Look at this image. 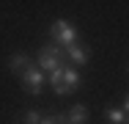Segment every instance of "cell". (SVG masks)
Instances as JSON below:
<instances>
[{"label": "cell", "instance_id": "8fae6325", "mask_svg": "<svg viewBox=\"0 0 129 124\" xmlns=\"http://www.w3.org/2000/svg\"><path fill=\"white\" fill-rule=\"evenodd\" d=\"M121 110H124V113H126V119H129V97L124 99V108H121Z\"/></svg>", "mask_w": 129, "mask_h": 124}, {"label": "cell", "instance_id": "6da1fadb", "mask_svg": "<svg viewBox=\"0 0 129 124\" xmlns=\"http://www.w3.org/2000/svg\"><path fill=\"white\" fill-rule=\"evenodd\" d=\"M50 83H52V88H55V94L66 97V94H72V91L80 86V72L74 66L55 69V72H50Z\"/></svg>", "mask_w": 129, "mask_h": 124}, {"label": "cell", "instance_id": "7c38bea8", "mask_svg": "<svg viewBox=\"0 0 129 124\" xmlns=\"http://www.w3.org/2000/svg\"><path fill=\"white\" fill-rule=\"evenodd\" d=\"M126 124H129V119H126Z\"/></svg>", "mask_w": 129, "mask_h": 124}, {"label": "cell", "instance_id": "30bf717a", "mask_svg": "<svg viewBox=\"0 0 129 124\" xmlns=\"http://www.w3.org/2000/svg\"><path fill=\"white\" fill-rule=\"evenodd\" d=\"M41 119H44L41 110H27V113H25V124H39Z\"/></svg>", "mask_w": 129, "mask_h": 124}, {"label": "cell", "instance_id": "5b68a950", "mask_svg": "<svg viewBox=\"0 0 129 124\" xmlns=\"http://www.w3.org/2000/svg\"><path fill=\"white\" fill-rule=\"evenodd\" d=\"M63 52H66V58L74 64V69H77V66H82V64H88V58H91V50L85 47V44H80V42L69 44Z\"/></svg>", "mask_w": 129, "mask_h": 124}, {"label": "cell", "instance_id": "52a82bcc", "mask_svg": "<svg viewBox=\"0 0 129 124\" xmlns=\"http://www.w3.org/2000/svg\"><path fill=\"white\" fill-rule=\"evenodd\" d=\"M66 121L69 124H85L88 121V108H85V105H74V108L66 113Z\"/></svg>", "mask_w": 129, "mask_h": 124}, {"label": "cell", "instance_id": "7a4b0ae2", "mask_svg": "<svg viewBox=\"0 0 129 124\" xmlns=\"http://www.w3.org/2000/svg\"><path fill=\"white\" fill-rule=\"evenodd\" d=\"M41 72H55V69H63L66 66V52L58 47V44H44L39 50V64H36Z\"/></svg>", "mask_w": 129, "mask_h": 124}, {"label": "cell", "instance_id": "277c9868", "mask_svg": "<svg viewBox=\"0 0 129 124\" xmlns=\"http://www.w3.org/2000/svg\"><path fill=\"white\" fill-rule=\"evenodd\" d=\"M41 83H44V72H41V69L33 64V66H30V69L22 74V86H25L30 94H39V91H41Z\"/></svg>", "mask_w": 129, "mask_h": 124}, {"label": "cell", "instance_id": "ba28073f", "mask_svg": "<svg viewBox=\"0 0 129 124\" xmlns=\"http://www.w3.org/2000/svg\"><path fill=\"white\" fill-rule=\"evenodd\" d=\"M104 116H107V121H113V124H126V113L121 108H107Z\"/></svg>", "mask_w": 129, "mask_h": 124}, {"label": "cell", "instance_id": "9c48e42d", "mask_svg": "<svg viewBox=\"0 0 129 124\" xmlns=\"http://www.w3.org/2000/svg\"><path fill=\"white\" fill-rule=\"evenodd\" d=\"M39 124H69V121H66V113H52V116H44Z\"/></svg>", "mask_w": 129, "mask_h": 124}, {"label": "cell", "instance_id": "3957f363", "mask_svg": "<svg viewBox=\"0 0 129 124\" xmlns=\"http://www.w3.org/2000/svg\"><path fill=\"white\" fill-rule=\"evenodd\" d=\"M50 36H52V42H55L60 50H66L69 44L77 42V28L69 22V19H55L52 28H50Z\"/></svg>", "mask_w": 129, "mask_h": 124}, {"label": "cell", "instance_id": "8992f818", "mask_svg": "<svg viewBox=\"0 0 129 124\" xmlns=\"http://www.w3.org/2000/svg\"><path fill=\"white\" fill-rule=\"evenodd\" d=\"M8 66H11V72H14V74H19V77H22V74H25L27 69L33 66V61H30L27 55H22V52H19V55H11Z\"/></svg>", "mask_w": 129, "mask_h": 124}]
</instances>
